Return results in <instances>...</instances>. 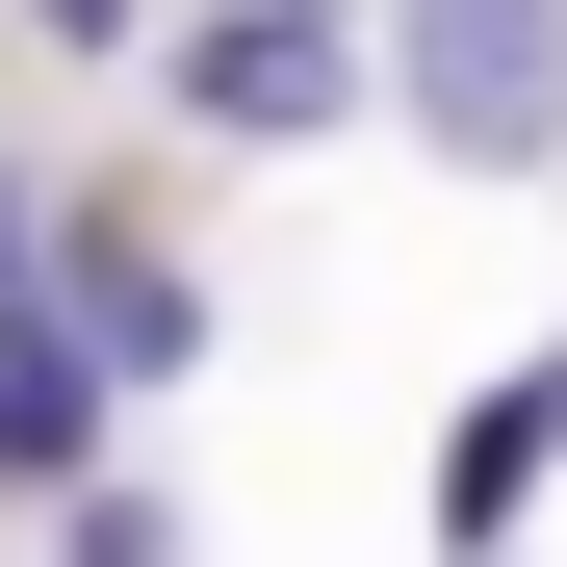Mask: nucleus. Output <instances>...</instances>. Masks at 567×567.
<instances>
[{"label":"nucleus","mask_w":567,"mask_h":567,"mask_svg":"<svg viewBox=\"0 0 567 567\" xmlns=\"http://www.w3.org/2000/svg\"><path fill=\"white\" fill-rule=\"evenodd\" d=\"M388 78H413V130H439L464 181H542V155H567V0H413Z\"/></svg>","instance_id":"f257e3e1"},{"label":"nucleus","mask_w":567,"mask_h":567,"mask_svg":"<svg viewBox=\"0 0 567 567\" xmlns=\"http://www.w3.org/2000/svg\"><path fill=\"white\" fill-rule=\"evenodd\" d=\"M27 310H52L78 361H104V413H130V388H181V361H207V284H181V258L130 233V207H52V258H27Z\"/></svg>","instance_id":"f03ea898"},{"label":"nucleus","mask_w":567,"mask_h":567,"mask_svg":"<svg viewBox=\"0 0 567 567\" xmlns=\"http://www.w3.org/2000/svg\"><path fill=\"white\" fill-rule=\"evenodd\" d=\"M336 104H361V27H336V0H233V27L181 52V130H233V155L336 130Z\"/></svg>","instance_id":"7ed1b4c3"},{"label":"nucleus","mask_w":567,"mask_h":567,"mask_svg":"<svg viewBox=\"0 0 567 567\" xmlns=\"http://www.w3.org/2000/svg\"><path fill=\"white\" fill-rule=\"evenodd\" d=\"M78 464H104V361L52 310H0V491H78Z\"/></svg>","instance_id":"20e7f679"},{"label":"nucleus","mask_w":567,"mask_h":567,"mask_svg":"<svg viewBox=\"0 0 567 567\" xmlns=\"http://www.w3.org/2000/svg\"><path fill=\"white\" fill-rule=\"evenodd\" d=\"M27 27H78V52H104V27H130V0H27Z\"/></svg>","instance_id":"6e6552de"},{"label":"nucleus","mask_w":567,"mask_h":567,"mask_svg":"<svg viewBox=\"0 0 567 567\" xmlns=\"http://www.w3.org/2000/svg\"><path fill=\"white\" fill-rule=\"evenodd\" d=\"M52 567H181V491H104V464H78V516H52Z\"/></svg>","instance_id":"423d86ee"},{"label":"nucleus","mask_w":567,"mask_h":567,"mask_svg":"<svg viewBox=\"0 0 567 567\" xmlns=\"http://www.w3.org/2000/svg\"><path fill=\"white\" fill-rule=\"evenodd\" d=\"M542 439H567V388H491V413H464V439H439V542H491V516L542 491Z\"/></svg>","instance_id":"39448f33"},{"label":"nucleus","mask_w":567,"mask_h":567,"mask_svg":"<svg viewBox=\"0 0 567 567\" xmlns=\"http://www.w3.org/2000/svg\"><path fill=\"white\" fill-rule=\"evenodd\" d=\"M27 258H52V181H27V155H0V310H27Z\"/></svg>","instance_id":"0eeeda50"}]
</instances>
